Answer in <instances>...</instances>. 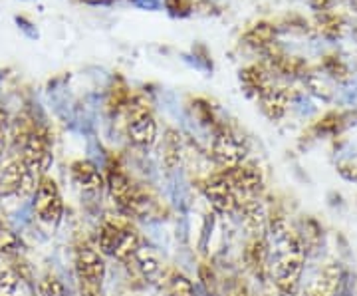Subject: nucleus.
<instances>
[{
	"label": "nucleus",
	"instance_id": "1",
	"mask_svg": "<svg viewBox=\"0 0 357 296\" xmlns=\"http://www.w3.org/2000/svg\"><path fill=\"white\" fill-rule=\"evenodd\" d=\"M268 269L276 286L284 295H294L300 286L306 249L298 232L284 219L270 223L266 235Z\"/></svg>",
	"mask_w": 357,
	"mask_h": 296
},
{
	"label": "nucleus",
	"instance_id": "2",
	"mask_svg": "<svg viewBox=\"0 0 357 296\" xmlns=\"http://www.w3.org/2000/svg\"><path fill=\"white\" fill-rule=\"evenodd\" d=\"M128 135L131 143L141 149H149L157 142V121L149 112V103L143 98H133L128 105Z\"/></svg>",
	"mask_w": 357,
	"mask_h": 296
},
{
	"label": "nucleus",
	"instance_id": "3",
	"mask_svg": "<svg viewBox=\"0 0 357 296\" xmlns=\"http://www.w3.org/2000/svg\"><path fill=\"white\" fill-rule=\"evenodd\" d=\"M107 189L119 209L128 215H143L147 211V199L121 171H112L107 177Z\"/></svg>",
	"mask_w": 357,
	"mask_h": 296
},
{
	"label": "nucleus",
	"instance_id": "4",
	"mask_svg": "<svg viewBox=\"0 0 357 296\" xmlns=\"http://www.w3.org/2000/svg\"><path fill=\"white\" fill-rule=\"evenodd\" d=\"M204 197L208 199L213 209L222 213V215H232V213L241 211L243 199H241V195L234 189L232 181L229 179V175L225 171L204 183Z\"/></svg>",
	"mask_w": 357,
	"mask_h": 296
},
{
	"label": "nucleus",
	"instance_id": "5",
	"mask_svg": "<svg viewBox=\"0 0 357 296\" xmlns=\"http://www.w3.org/2000/svg\"><path fill=\"white\" fill-rule=\"evenodd\" d=\"M34 213L42 223H48V225H56L62 219V213H64L62 193L56 181L50 179L48 175L40 181L38 189L34 193Z\"/></svg>",
	"mask_w": 357,
	"mask_h": 296
},
{
	"label": "nucleus",
	"instance_id": "6",
	"mask_svg": "<svg viewBox=\"0 0 357 296\" xmlns=\"http://www.w3.org/2000/svg\"><path fill=\"white\" fill-rule=\"evenodd\" d=\"M22 161H24L26 169L36 177L38 181H42L46 177V171L52 165V149L48 140L42 135V133H30L26 138L24 145H22Z\"/></svg>",
	"mask_w": 357,
	"mask_h": 296
},
{
	"label": "nucleus",
	"instance_id": "7",
	"mask_svg": "<svg viewBox=\"0 0 357 296\" xmlns=\"http://www.w3.org/2000/svg\"><path fill=\"white\" fill-rule=\"evenodd\" d=\"M211 155L217 161L218 168H222V171H230V169H236L244 163L246 145L236 135L225 131V133H218L215 138L213 147H211Z\"/></svg>",
	"mask_w": 357,
	"mask_h": 296
},
{
	"label": "nucleus",
	"instance_id": "8",
	"mask_svg": "<svg viewBox=\"0 0 357 296\" xmlns=\"http://www.w3.org/2000/svg\"><path fill=\"white\" fill-rule=\"evenodd\" d=\"M76 267L82 281H86L89 284L102 283L103 274H105V265H103L102 255L96 249H91V246L77 249Z\"/></svg>",
	"mask_w": 357,
	"mask_h": 296
},
{
	"label": "nucleus",
	"instance_id": "9",
	"mask_svg": "<svg viewBox=\"0 0 357 296\" xmlns=\"http://www.w3.org/2000/svg\"><path fill=\"white\" fill-rule=\"evenodd\" d=\"M342 279H344L342 267L328 265V267H324V271H319V274L312 283L307 284L306 296H335L340 293Z\"/></svg>",
	"mask_w": 357,
	"mask_h": 296
},
{
	"label": "nucleus",
	"instance_id": "10",
	"mask_svg": "<svg viewBox=\"0 0 357 296\" xmlns=\"http://www.w3.org/2000/svg\"><path fill=\"white\" fill-rule=\"evenodd\" d=\"M72 177H74V183L88 193H98L105 185L100 169L96 168L91 161H76L72 165Z\"/></svg>",
	"mask_w": 357,
	"mask_h": 296
},
{
	"label": "nucleus",
	"instance_id": "11",
	"mask_svg": "<svg viewBox=\"0 0 357 296\" xmlns=\"http://www.w3.org/2000/svg\"><path fill=\"white\" fill-rule=\"evenodd\" d=\"M258 100L262 103V112H264L270 119H280V117L286 114L288 102H290L288 91L284 90V88H274V86H270L268 90L262 91V94L258 96Z\"/></svg>",
	"mask_w": 357,
	"mask_h": 296
},
{
	"label": "nucleus",
	"instance_id": "12",
	"mask_svg": "<svg viewBox=\"0 0 357 296\" xmlns=\"http://www.w3.org/2000/svg\"><path fill=\"white\" fill-rule=\"evenodd\" d=\"M24 276L13 267L0 262V296H28Z\"/></svg>",
	"mask_w": 357,
	"mask_h": 296
},
{
	"label": "nucleus",
	"instance_id": "13",
	"mask_svg": "<svg viewBox=\"0 0 357 296\" xmlns=\"http://www.w3.org/2000/svg\"><path fill=\"white\" fill-rule=\"evenodd\" d=\"M139 249V235L133 231L129 225H126L121 229V232H119V237H117V243H115L112 257L121 260V262H128V260H131V258L137 255Z\"/></svg>",
	"mask_w": 357,
	"mask_h": 296
},
{
	"label": "nucleus",
	"instance_id": "14",
	"mask_svg": "<svg viewBox=\"0 0 357 296\" xmlns=\"http://www.w3.org/2000/svg\"><path fill=\"white\" fill-rule=\"evenodd\" d=\"M241 80H243L244 88L248 91H252V94H256V98H258L262 91L270 88L266 70H264L262 66H248L243 72Z\"/></svg>",
	"mask_w": 357,
	"mask_h": 296
},
{
	"label": "nucleus",
	"instance_id": "15",
	"mask_svg": "<svg viewBox=\"0 0 357 296\" xmlns=\"http://www.w3.org/2000/svg\"><path fill=\"white\" fill-rule=\"evenodd\" d=\"M274 36H276L274 26L266 24V22H260V24H256L255 28H250L246 32L244 40H246V44H250L255 48H264V46H270L274 42Z\"/></svg>",
	"mask_w": 357,
	"mask_h": 296
},
{
	"label": "nucleus",
	"instance_id": "16",
	"mask_svg": "<svg viewBox=\"0 0 357 296\" xmlns=\"http://www.w3.org/2000/svg\"><path fill=\"white\" fill-rule=\"evenodd\" d=\"M181 135L177 131H167L165 138V154H163V161H165L167 168H175L181 163Z\"/></svg>",
	"mask_w": 357,
	"mask_h": 296
},
{
	"label": "nucleus",
	"instance_id": "17",
	"mask_svg": "<svg viewBox=\"0 0 357 296\" xmlns=\"http://www.w3.org/2000/svg\"><path fill=\"white\" fill-rule=\"evenodd\" d=\"M133 260L137 262L139 271L143 272L147 279H151L153 274L159 272V260H157L149 251H145V249H139V251H137V255L133 257Z\"/></svg>",
	"mask_w": 357,
	"mask_h": 296
},
{
	"label": "nucleus",
	"instance_id": "18",
	"mask_svg": "<svg viewBox=\"0 0 357 296\" xmlns=\"http://www.w3.org/2000/svg\"><path fill=\"white\" fill-rule=\"evenodd\" d=\"M38 293L42 296H64L66 286L60 279H56L54 274H46L38 283Z\"/></svg>",
	"mask_w": 357,
	"mask_h": 296
},
{
	"label": "nucleus",
	"instance_id": "19",
	"mask_svg": "<svg viewBox=\"0 0 357 296\" xmlns=\"http://www.w3.org/2000/svg\"><path fill=\"white\" fill-rule=\"evenodd\" d=\"M167 296H195V288H192V283L183 276V274H177L169 286H167Z\"/></svg>",
	"mask_w": 357,
	"mask_h": 296
},
{
	"label": "nucleus",
	"instance_id": "20",
	"mask_svg": "<svg viewBox=\"0 0 357 296\" xmlns=\"http://www.w3.org/2000/svg\"><path fill=\"white\" fill-rule=\"evenodd\" d=\"M319 28L328 36H337L342 32V20L335 14H321L319 16Z\"/></svg>",
	"mask_w": 357,
	"mask_h": 296
},
{
	"label": "nucleus",
	"instance_id": "21",
	"mask_svg": "<svg viewBox=\"0 0 357 296\" xmlns=\"http://www.w3.org/2000/svg\"><path fill=\"white\" fill-rule=\"evenodd\" d=\"M18 241H16V237H14L13 232L4 231L2 235H0V255H14L18 249Z\"/></svg>",
	"mask_w": 357,
	"mask_h": 296
},
{
	"label": "nucleus",
	"instance_id": "22",
	"mask_svg": "<svg viewBox=\"0 0 357 296\" xmlns=\"http://www.w3.org/2000/svg\"><path fill=\"white\" fill-rule=\"evenodd\" d=\"M6 124H8V116H6V112L0 108V151H2V145H4V131H6Z\"/></svg>",
	"mask_w": 357,
	"mask_h": 296
},
{
	"label": "nucleus",
	"instance_id": "23",
	"mask_svg": "<svg viewBox=\"0 0 357 296\" xmlns=\"http://www.w3.org/2000/svg\"><path fill=\"white\" fill-rule=\"evenodd\" d=\"M312 4H314L316 8H319V10H326V8L332 4V0H312Z\"/></svg>",
	"mask_w": 357,
	"mask_h": 296
},
{
	"label": "nucleus",
	"instance_id": "24",
	"mask_svg": "<svg viewBox=\"0 0 357 296\" xmlns=\"http://www.w3.org/2000/svg\"><path fill=\"white\" fill-rule=\"evenodd\" d=\"M89 4H107V2H115V0H86Z\"/></svg>",
	"mask_w": 357,
	"mask_h": 296
}]
</instances>
